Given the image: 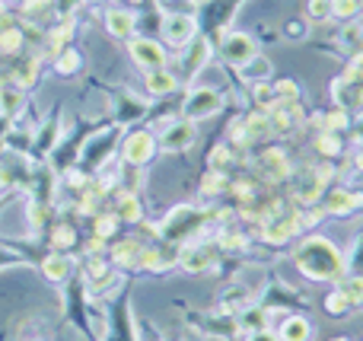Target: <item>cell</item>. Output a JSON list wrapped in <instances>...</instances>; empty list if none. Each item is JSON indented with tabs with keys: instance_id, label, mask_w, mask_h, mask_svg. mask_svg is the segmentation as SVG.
<instances>
[{
	"instance_id": "603a6c76",
	"label": "cell",
	"mask_w": 363,
	"mask_h": 341,
	"mask_svg": "<svg viewBox=\"0 0 363 341\" xmlns=\"http://www.w3.org/2000/svg\"><path fill=\"white\" fill-rule=\"evenodd\" d=\"M19 45H23V32L16 29L13 23H0V51H19Z\"/></svg>"
},
{
	"instance_id": "ffe728a7",
	"label": "cell",
	"mask_w": 363,
	"mask_h": 341,
	"mask_svg": "<svg viewBox=\"0 0 363 341\" xmlns=\"http://www.w3.org/2000/svg\"><path fill=\"white\" fill-rule=\"evenodd\" d=\"M345 274H351V278H363V233L354 236L351 252H347V259H345Z\"/></svg>"
},
{
	"instance_id": "5bb4252c",
	"label": "cell",
	"mask_w": 363,
	"mask_h": 341,
	"mask_svg": "<svg viewBox=\"0 0 363 341\" xmlns=\"http://www.w3.org/2000/svg\"><path fill=\"white\" fill-rule=\"evenodd\" d=\"M61 134H64L61 121H57V118H48L42 128H38V134H35V144H32V147H35V150L42 153V157H48V153H55V147L61 144V140H57V138H61Z\"/></svg>"
},
{
	"instance_id": "277c9868",
	"label": "cell",
	"mask_w": 363,
	"mask_h": 341,
	"mask_svg": "<svg viewBox=\"0 0 363 341\" xmlns=\"http://www.w3.org/2000/svg\"><path fill=\"white\" fill-rule=\"evenodd\" d=\"M332 179V166H322V169H306L294 179V198H300L303 204H313L322 198V189Z\"/></svg>"
},
{
	"instance_id": "9c48e42d",
	"label": "cell",
	"mask_w": 363,
	"mask_h": 341,
	"mask_svg": "<svg viewBox=\"0 0 363 341\" xmlns=\"http://www.w3.org/2000/svg\"><path fill=\"white\" fill-rule=\"evenodd\" d=\"M255 166H258V172H264V176L271 179V182H281V179H287L290 172H294V169H290L287 153L277 150V147H268V150L258 153Z\"/></svg>"
},
{
	"instance_id": "ba28073f",
	"label": "cell",
	"mask_w": 363,
	"mask_h": 341,
	"mask_svg": "<svg viewBox=\"0 0 363 341\" xmlns=\"http://www.w3.org/2000/svg\"><path fill=\"white\" fill-rule=\"evenodd\" d=\"M191 140H194V121H188V118L169 121L160 131V147L163 150H185V147H191Z\"/></svg>"
},
{
	"instance_id": "ac0fdd59",
	"label": "cell",
	"mask_w": 363,
	"mask_h": 341,
	"mask_svg": "<svg viewBox=\"0 0 363 341\" xmlns=\"http://www.w3.org/2000/svg\"><path fill=\"white\" fill-rule=\"evenodd\" d=\"M23 106H26L23 89H19L16 83H4V86H0V112H4V115H16Z\"/></svg>"
},
{
	"instance_id": "cb8c5ba5",
	"label": "cell",
	"mask_w": 363,
	"mask_h": 341,
	"mask_svg": "<svg viewBox=\"0 0 363 341\" xmlns=\"http://www.w3.org/2000/svg\"><path fill=\"white\" fill-rule=\"evenodd\" d=\"M207 55H211V45H207V42H194V51L185 57V70H188V74H191V77L198 74V70L204 67Z\"/></svg>"
},
{
	"instance_id": "6da1fadb",
	"label": "cell",
	"mask_w": 363,
	"mask_h": 341,
	"mask_svg": "<svg viewBox=\"0 0 363 341\" xmlns=\"http://www.w3.org/2000/svg\"><path fill=\"white\" fill-rule=\"evenodd\" d=\"M294 265L306 274L309 281H341L345 278V255L335 249V242H328L325 236H306L303 242H296L290 252Z\"/></svg>"
},
{
	"instance_id": "83f0119b",
	"label": "cell",
	"mask_w": 363,
	"mask_h": 341,
	"mask_svg": "<svg viewBox=\"0 0 363 341\" xmlns=\"http://www.w3.org/2000/svg\"><path fill=\"white\" fill-rule=\"evenodd\" d=\"M74 242H77L74 227H67V223H57V227H55V249H70Z\"/></svg>"
},
{
	"instance_id": "1f68e13d",
	"label": "cell",
	"mask_w": 363,
	"mask_h": 341,
	"mask_svg": "<svg viewBox=\"0 0 363 341\" xmlns=\"http://www.w3.org/2000/svg\"><path fill=\"white\" fill-rule=\"evenodd\" d=\"M284 32H287L290 38H303V35H306V23H300V19H290Z\"/></svg>"
},
{
	"instance_id": "4dcf8cb0",
	"label": "cell",
	"mask_w": 363,
	"mask_h": 341,
	"mask_svg": "<svg viewBox=\"0 0 363 341\" xmlns=\"http://www.w3.org/2000/svg\"><path fill=\"white\" fill-rule=\"evenodd\" d=\"M309 10H313V16H328V13H332V0H313V4H309Z\"/></svg>"
},
{
	"instance_id": "7a4b0ae2",
	"label": "cell",
	"mask_w": 363,
	"mask_h": 341,
	"mask_svg": "<svg viewBox=\"0 0 363 341\" xmlns=\"http://www.w3.org/2000/svg\"><path fill=\"white\" fill-rule=\"evenodd\" d=\"M207 211L201 208H191V204H182V208L169 211V217L163 220V227H160V233H163V240H169L172 246H182L185 240H191L194 233H198L201 227L207 223Z\"/></svg>"
},
{
	"instance_id": "836d02e7",
	"label": "cell",
	"mask_w": 363,
	"mask_h": 341,
	"mask_svg": "<svg viewBox=\"0 0 363 341\" xmlns=\"http://www.w3.org/2000/svg\"><path fill=\"white\" fill-rule=\"evenodd\" d=\"M249 341H281V338H277V332L258 329V332H249Z\"/></svg>"
},
{
	"instance_id": "7402d4cb",
	"label": "cell",
	"mask_w": 363,
	"mask_h": 341,
	"mask_svg": "<svg viewBox=\"0 0 363 341\" xmlns=\"http://www.w3.org/2000/svg\"><path fill=\"white\" fill-rule=\"evenodd\" d=\"M108 32L112 35H131L134 32V16L125 10H112L108 13Z\"/></svg>"
},
{
	"instance_id": "e0dca14e",
	"label": "cell",
	"mask_w": 363,
	"mask_h": 341,
	"mask_svg": "<svg viewBox=\"0 0 363 341\" xmlns=\"http://www.w3.org/2000/svg\"><path fill=\"white\" fill-rule=\"evenodd\" d=\"M70 259L64 252H55V255H48V259L42 262V274L45 278H51V281H67L70 278Z\"/></svg>"
},
{
	"instance_id": "2e32d148",
	"label": "cell",
	"mask_w": 363,
	"mask_h": 341,
	"mask_svg": "<svg viewBox=\"0 0 363 341\" xmlns=\"http://www.w3.org/2000/svg\"><path fill=\"white\" fill-rule=\"evenodd\" d=\"M176 74H169L166 67H157V70H147V93L150 96H166L176 89Z\"/></svg>"
},
{
	"instance_id": "e575fe53",
	"label": "cell",
	"mask_w": 363,
	"mask_h": 341,
	"mask_svg": "<svg viewBox=\"0 0 363 341\" xmlns=\"http://www.w3.org/2000/svg\"><path fill=\"white\" fill-rule=\"evenodd\" d=\"M351 169L357 172V176H363V147H357V150H354V157H351Z\"/></svg>"
},
{
	"instance_id": "f1b7e54d",
	"label": "cell",
	"mask_w": 363,
	"mask_h": 341,
	"mask_svg": "<svg viewBox=\"0 0 363 341\" xmlns=\"http://www.w3.org/2000/svg\"><path fill=\"white\" fill-rule=\"evenodd\" d=\"M360 6H363V0H332V13L335 16H345V19L360 13Z\"/></svg>"
},
{
	"instance_id": "9a60e30c",
	"label": "cell",
	"mask_w": 363,
	"mask_h": 341,
	"mask_svg": "<svg viewBox=\"0 0 363 341\" xmlns=\"http://www.w3.org/2000/svg\"><path fill=\"white\" fill-rule=\"evenodd\" d=\"M309 335H313V325L303 316H287L284 325L277 329V338L281 341H309Z\"/></svg>"
},
{
	"instance_id": "74e56055",
	"label": "cell",
	"mask_w": 363,
	"mask_h": 341,
	"mask_svg": "<svg viewBox=\"0 0 363 341\" xmlns=\"http://www.w3.org/2000/svg\"><path fill=\"white\" fill-rule=\"evenodd\" d=\"M134 4H138V0H134Z\"/></svg>"
},
{
	"instance_id": "44dd1931",
	"label": "cell",
	"mask_w": 363,
	"mask_h": 341,
	"mask_svg": "<svg viewBox=\"0 0 363 341\" xmlns=\"http://www.w3.org/2000/svg\"><path fill=\"white\" fill-rule=\"evenodd\" d=\"M338 291H341V297H345L351 306L363 303V278H351V274H347V278H341Z\"/></svg>"
},
{
	"instance_id": "8992f818",
	"label": "cell",
	"mask_w": 363,
	"mask_h": 341,
	"mask_svg": "<svg viewBox=\"0 0 363 341\" xmlns=\"http://www.w3.org/2000/svg\"><path fill=\"white\" fill-rule=\"evenodd\" d=\"M153 153H157V138H153L150 131H134L131 138L125 140L121 157H125V163H131V166H144V163H150Z\"/></svg>"
},
{
	"instance_id": "d6986e66",
	"label": "cell",
	"mask_w": 363,
	"mask_h": 341,
	"mask_svg": "<svg viewBox=\"0 0 363 341\" xmlns=\"http://www.w3.org/2000/svg\"><path fill=\"white\" fill-rule=\"evenodd\" d=\"M115 217H118L121 223H138L140 220V198H134V191L121 195L118 208H115Z\"/></svg>"
},
{
	"instance_id": "d4e9b609",
	"label": "cell",
	"mask_w": 363,
	"mask_h": 341,
	"mask_svg": "<svg viewBox=\"0 0 363 341\" xmlns=\"http://www.w3.org/2000/svg\"><path fill=\"white\" fill-rule=\"evenodd\" d=\"M315 147H319L325 157H338V153L345 150V144H341V134H335V131H322L319 138H315Z\"/></svg>"
},
{
	"instance_id": "d6a6232c",
	"label": "cell",
	"mask_w": 363,
	"mask_h": 341,
	"mask_svg": "<svg viewBox=\"0 0 363 341\" xmlns=\"http://www.w3.org/2000/svg\"><path fill=\"white\" fill-rule=\"evenodd\" d=\"M4 265H23V255L10 252V249H0V268Z\"/></svg>"
},
{
	"instance_id": "f546056e",
	"label": "cell",
	"mask_w": 363,
	"mask_h": 341,
	"mask_svg": "<svg viewBox=\"0 0 363 341\" xmlns=\"http://www.w3.org/2000/svg\"><path fill=\"white\" fill-rule=\"evenodd\" d=\"M347 310H351V303H347V300L341 297V291L328 294V300H325V313H332V316H345Z\"/></svg>"
},
{
	"instance_id": "30bf717a",
	"label": "cell",
	"mask_w": 363,
	"mask_h": 341,
	"mask_svg": "<svg viewBox=\"0 0 363 341\" xmlns=\"http://www.w3.org/2000/svg\"><path fill=\"white\" fill-rule=\"evenodd\" d=\"M217 259H220L217 246H194V249H185V252L179 255V265L191 274H204L217 265Z\"/></svg>"
},
{
	"instance_id": "484cf974",
	"label": "cell",
	"mask_w": 363,
	"mask_h": 341,
	"mask_svg": "<svg viewBox=\"0 0 363 341\" xmlns=\"http://www.w3.org/2000/svg\"><path fill=\"white\" fill-rule=\"evenodd\" d=\"M80 64H83L80 51H74V48H64V55L57 57V74H67V77H74L77 70H80Z\"/></svg>"
},
{
	"instance_id": "52a82bcc",
	"label": "cell",
	"mask_w": 363,
	"mask_h": 341,
	"mask_svg": "<svg viewBox=\"0 0 363 341\" xmlns=\"http://www.w3.org/2000/svg\"><path fill=\"white\" fill-rule=\"evenodd\" d=\"M220 51H223V57L230 64H236V67H245V64L255 57V42H252L249 35H242V32H230V35L220 42Z\"/></svg>"
},
{
	"instance_id": "4316f807",
	"label": "cell",
	"mask_w": 363,
	"mask_h": 341,
	"mask_svg": "<svg viewBox=\"0 0 363 341\" xmlns=\"http://www.w3.org/2000/svg\"><path fill=\"white\" fill-rule=\"evenodd\" d=\"M118 217L115 214H106V217H96V223H93V233H96V240H108V236L118 230Z\"/></svg>"
},
{
	"instance_id": "4fadbf2b",
	"label": "cell",
	"mask_w": 363,
	"mask_h": 341,
	"mask_svg": "<svg viewBox=\"0 0 363 341\" xmlns=\"http://www.w3.org/2000/svg\"><path fill=\"white\" fill-rule=\"evenodd\" d=\"M191 32H194V19L191 16H166V23H163L166 42L185 45V42H191Z\"/></svg>"
},
{
	"instance_id": "3957f363",
	"label": "cell",
	"mask_w": 363,
	"mask_h": 341,
	"mask_svg": "<svg viewBox=\"0 0 363 341\" xmlns=\"http://www.w3.org/2000/svg\"><path fill=\"white\" fill-rule=\"evenodd\" d=\"M220 108H223V99H220L217 89L198 86L188 93L185 106H182V115H185L188 121H204V118H211V115H217Z\"/></svg>"
},
{
	"instance_id": "7c38bea8",
	"label": "cell",
	"mask_w": 363,
	"mask_h": 341,
	"mask_svg": "<svg viewBox=\"0 0 363 341\" xmlns=\"http://www.w3.org/2000/svg\"><path fill=\"white\" fill-rule=\"evenodd\" d=\"M131 55H134V61H138L144 70L166 67V51L160 48L157 42H150V38H134V42H131Z\"/></svg>"
},
{
	"instance_id": "d590c367",
	"label": "cell",
	"mask_w": 363,
	"mask_h": 341,
	"mask_svg": "<svg viewBox=\"0 0 363 341\" xmlns=\"http://www.w3.org/2000/svg\"><path fill=\"white\" fill-rule=\"evenodd\" d=\"M10 189H13L10 176H6V172H4V169H0V198H4V195H6V191H10Z\"/></svg>"
},
{
	"instance_id": "5b68a950",
	"label": "cell",
	"mask_w": 363,
	"mask_h": 341,
	"mask_svg": "<svg viewBox=\"0 0 363 341\" xmlns=\"http://www.w3.org/2000/svg\"><path fill=\"white\" fill-rule=\"evenodd\" d=\"M115 134H118V128H102V131H96L93 138L83 144L80 160H83V163H89V169H99V166L112 157V150H108V147L115 144Z\"/></svg>"
},
{
	"instance_id": "8fae6325",
	"label": "cell",
	"mask_w": 363,
	"mask_h": 341,
	"mask_svg": "<svg viewBox=\"0 0 363 341\" xmlns=\"http://www.w3.org/2000/svg\"><path fill=\"white\" fill-rule=\"evenodd\" d=\"M363 208V191H347V189H338V191H328L322 198V211L325 214H354V211Z\"/></svg>"
},
{
	"instance_id": "8d00e7d4",
	"label": "cell",
	"mask_w": 363,
	"mask_h": 341,
	"mask_svg": "<svg viewBox=\"0 0 363 341\" xmlns=\"http://www.w3.org/2000/svg\"><path fill=\"white\" fill-rule=\"evenodd\" d=\"M335 341H347V338H335Z\"/></svg>"
}]
</instances>
